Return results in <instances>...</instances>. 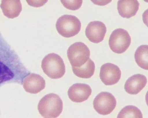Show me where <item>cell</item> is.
Segmentation results:
<instances>
[{
	"instance_id": "cell-1",
	"label": "cell",
	"mask_w": 148,
	"mask_h": 118,
	"mask_svg": "<svg viewBox=\"0 0 148 118\" xmlns=\"http://www.w3.org/2000/svg\"><path fill=\"white\" fill-rule=\"evenodd\" d=\"M63 109V102L60 97L52 93L45 96L38 105L39 113L45 118L58 117L62 112Z\"/></svg>"
},
{
	"instance_id": "cell-2",
	"label": "cell",
	"mask_w": 148,
	"mask_h": 118,
	"mask_svg": "<svg viewBox=\"0 0 148 118\" xmlns=\"http://www.w3.org/2000/svg\"><path fill=\"white\" fill-rule=\"evenodd\" d=\"M42 68L45 74L52 79L62 78L66 72L63 59L55 53L47 55L42 60Z\"/></svg>"
},
{
	"instance_id": "cell-3",
	"label": "cell",
	"mask_w": 148,
	"mask_h": 118,
	"mask_svg": "<svg viewBox=\"0 0 148 118\" xmlns=\"http://www.w3.org/2000/svg\"><path fill=\"white\" fill-rule=\"evenodd\" d=\"M56 28L58 33L63 37L70 38L77 35L81 28V23L74 16H62L57 21Z\"/></svg>"
},
{
	"instance_id": "cell-4",
	"label": "cell",
	"mask_w": 148,
	"mask_h": 118,
	"mask_svg": "<svg viewBox=\"0 0 148 118\" xmlns=\"http://www.w3.org/2000/svg\"><path fill=\"white\" fill-rule=\"evenodd\" d=\"M67 57L72 66L79 67L84 65L90 57V52L86 44L82 42H76L69 48Z\"/></svg>"
},
{
	"instance_id": "cell-5",
	"label": "cell",
	"mask_w": 148,
	"mask_h": 118,
	"mask_svg": "<svg viewBox=\"0 0 148 118\" xmlns=\"http://www.w3.org/2000/svg\"><path fill=\"white\" fill-rule=\"evenodd\" d=\"M131 38L128 32L122 28L117 29L112 33L109 38V45L114 53L121 54L129 48Z\"/></svg>"
},
{
	"instance_id": "cell-6",
	"label": "cell",
	"mask_w": 148,
	"mask_h": 118,
	"mask_svg": "<svg viewBox=\"0 0 148 118\" xmlns=\"http://www.w3.org/2000/svg\"><path fill=\"white\" fill-rule=\"evenodd\" d=\"M117 102L112 94L108 92L100 93L93 102L94 108L100 115H108L113 112L116 108Z\"/></svg>"
},
{
	"instance_id": "cell-7",
	"label": "cell",
	"mask_w": 148,
	"mask_h": 118,
	"mask_svg": "<svg viewBox=\"0 0 148 118\" xmlns=\"http://www.w3.org/2000/svg\"><path fill=\"white\" fill-rule=\"evenodd\" d=\"M121 71L114 64L108 63L103 64L100 69V77L102 82L106 85L116 84L121 77Z\"/></svg>"
},
{
	"instance_id": "cell-8",
	"label": "cell",
	"mask_w": 148,
	"mask_h": 118,
	"mask_svg": "<svg viewBox=\"0 0 148 118\" xmlns=\"http://www.w3.org/2000/svg\"><path fill=\"white\" fill-rule=\"evenodd\" d=\"M107 31L106 26L103 22L97 21L90 22L86 28V36L91 42L99 43L102 41Z\"/></svg>"
},
{
	"instance_id": "cell-9",
	"label": "cell",
	"mask_w": 148,
	"mask_h": 118,
	"mask_svg": "<svg viewBox=\"0 0 148 118\" xmlns=\"http://www.w3.org/2000/svg\"><path fill=\"white\" fill-rule=\"evenodd\" d=\"M90 86L84 83L73 85L68 91L69 98L75 103H82L87 100L92 94Z\"/></svg>"
},
{
	"instance_id": "cell-10",
	"label": "cell",
	"mask_w": 148,
	"mask_h": 118,
	"mask_svg": "<svg viewBox=\"0 0 148 118\" xmlns=\"http://www.w3.org/2000/svg\"><path fill=\"white\" fill-rule=\"evenodd\" d=\"M23 88L26 92L37 94L45 87L46 82L44 78L39 75L32 73L25 77L23 80Z\"/></svg>"
},
{
	"instance_id": "cell-11",
	"label": "cell",
	"mask_w": 148,
	"mask_h": 118,
	"mask_svg": "<svg viewBox=\"0 0 148 118\" xmlns=\"http://www.w3.org/2000/svg\"><path fill=\"white\" fill-rule=\"evenodd\" d=\"M147 79L145 75L136 74L132 76L125 82V89L128 94L135 95L138 94L146 86Z\"/></svg>"
},
{
	"instance_id": "cell-12",
	"label": "cell",
	"mask_w": 148,
	"mask_h": 118,
	"mask_svg": "<svg viewBox=\"0 0 148 118\" xmlns=\"http://www.w3.org/2000/svg\"><path fill=\"white\" fill-rule=\"evenodd\" d=\"M139 5L137 0H119L117 10L120 16L129 19L136 15Z\"/></svg>"
},
{
	"instance_id": "cell-13",
	"label": "cell",
	"mask_w": 148,
	"mask_h": 118,
	"mask_svg": "<svg viewBox=\"0 0 148 118\" xmlns=\"http://www.w3.org/2000/svg\"><path fill=\"white\" fill-rule=\"evenodd\" d=\"M0 7L4 15L9 19L18 17L22 11L21 0H2Z\"/></svg>"
},
{
	"instance_id": "cell-14",
	"label": "cell",
	"mask_w": 148,
	"mask_h": 118,
	"mask_svg": "<svg viewBox=\"0 0 148 118\" xmlns=\"http://www.w3.org/2000/svg\"><path fill=\"white\" fill-rule=\"evenodd\" d=\"M72 69L75 75L79 78L88 79L91 78L94 74L95 64L89 58L84 65L79 67L72 66Z\"/></svg>"
},
{
	"instance_id": "cell-15",
	"label": "cell",
	"mask_w": 148,
	"mask_h": 118,
	"mask_svg": "<svg viewBox=\"0 0 148 118\" xmlns=\"http://www.w3.org/2000/svg\"><path fill=\"white\" fill-rule=\"evenodd\" d=\"M135 60L137 65L141 68L148 69V47L142 45L139 47L134 54Z\"/></svg>"
},
{
	"instance_id": "cell-16",
	"label": "cell",
	"mask_w": 148,
	"mask_h": 118,
	"mask_svg": "<svg viewBox=\"0 0 148 118\" xmlns=\"http://www.w3.org/2000/svg\"><path fill=\"white\" fill-rule=\"evenodd\" d=\"M117 118H142L143 114L139 109L133 106H125L121 110Z\"/></svg>"
},
{
	"instance_id": "cell-17",
	"label": "cell",
	"mask_w": 148,
	"mask_h": 118,
	"mask_svg": "<svg viewBox=\"0 0 148 118\" xmlns=\"http://www.w3.org/2000/svg\"><path fill=\"white\" fill-rule=\"evenodd\" d=\"M14 73L4 64L0 61V84L12 79Z\"/></svg>"
},
{
	"instance_id": "cell-18",
	"label": "cell",
	"mask_w": 148,
	"mask_h": 118,
	"mask_svg": "<svg viewBox=\"0 0 148 118\" xmlns=\"http://www.w3.org/2000/svg\"><path fill=\"white\" fill-rule=\"evenodd\" d=\"M63 6L69 10H76L81 7L83 0H60Z\"/></svg>"
},
{
	"instance_id": "cell-19",
	"label": "cell",
	"mask_w": 148,
	"mask_h": 118,
	"mask_svg": "<svg viewBox=\"0 0 148 118\" xmlns=\"http://www.w3.org/2000/svg\"><path fill=\"white\" fill-rule=\"evenodd\" d=\"M48 0H26L28 4L32 7H39L43 6Z\"/></svg>"
},
{
	"instance_id": "cell-20",
	"label": "cell",
	"mask_w": 148,
	"mask_h": 118,
	"mask_svg": "<svg viewBox=\"0 0 148 118\" xmlns=\"http://www.w3.org/2000/svg\"><path fill=\"white\" fill-rule=\"evenodd\" d=\"M92 3L98 6H106L110 3L112 0H90Z\"/></svg>"
},
{
	"instance_id": "cell-21",
	"label": "cell",
	"mask_w": 148,
	"mask_h": 118,
	"mask_svg": "<svg viewBox=\"0 0 148 118\" xmlns=\"http://www.w3.org/2000/svg\"><path fill=\"white\" fill-rule=\"evenodd\" d=\"M145 1V2H148V0H144Z\"/></svg>"
}]
</instances>
